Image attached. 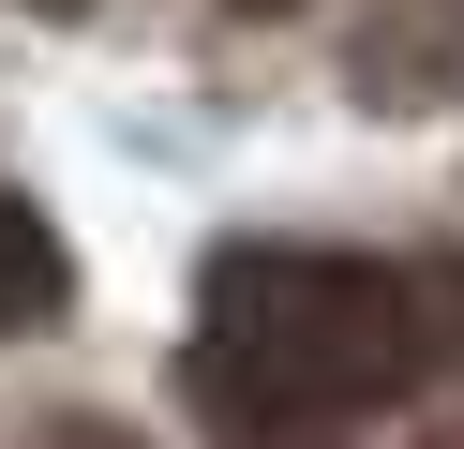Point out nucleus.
I'll use <instances>...</instances> for the list:
<instances>
[{
	"mask_svg": "<svg viewBox=\"0 0 464 449\" xmlns=\"http://www.w3.org/2000/svg\"><path fill=\"white\" fill-rule=\"evenodd\" d=\"M240 15H300V0H240Z\"/></svg>",
	"mask_w": 464,
	"mask_h": 449,
	"instance_id": "1",
	"label": "nucleus"
}]
</instances>
